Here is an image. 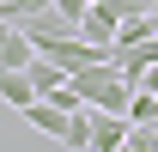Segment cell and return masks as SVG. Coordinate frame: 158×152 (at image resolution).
<instances>
[{"instance_id":"obj_5","label":"cell","mask_w":158,"mask_h":152,"mask_svg":"<svg viewBox=\"0 0 158 152\" xmlns=\"http://www.w3.org/2000/svg\"><path fill=\"white\" fill-rule=\"evenodd\" d=\"M61 146H73V152H91V103H79L73 122H67V140Z\"/></svg>"},{"instance_id":"obj_2","label":"cell","mask_w":158,"mask_h":152,"mask_svg":"<svg viewBox=\"0 0 158 152\" xmlns=\"http://www.w3.org/2000/svg\"><path fill=\"white\" fill-rule=\"evenodd\" d=\"M37 61V43H31V31L12 19H0V67H31Z\"/></svg>"},{"instance_id":"obj_4","label":"cell","mask_w":158,"mask_h":152,"mask_svg":"<svg viewBox=\"0 0 158 152\" xmlns=\"http://www.w3.org/2000/svg\"><path fill=\"white\" fill-rule=\"evenodd\" d=\"M146 37H158V24H152V6H146V12H128V19H122V31H116V49H134V43H146Z\"/></svg>"},{"instance_id":"obj_6","label":"cell","mask_w":158,"mask_h":152,"mask_svg":"<svg viewBox=\"0 0 158 152\" xmlns=\"http://www.w3.org/2000/svg\"><path fill=\"white\" fill-rule=\"evenodd\" d=\"M61 12H73V19H85V6H91V0H55Z\"/></svg>"},{"instance_id":"obj_3","label":"cell","mask_w":158,"mask_h":152,"mask_svg":"<svg viewBox=\"0 0 158 152\" xmlns=\"http://www.w3.org/2000/svg\"><path fill=\"white\" fill-rule=\"evenodd\" d=\"M0 97H6L12 110H24V103H31V97H43V91L31 85V73H24V67H0Z\"/></svg>"},{"instance_id":"obj_1","label":"cell","mask_w":158,"mask_h":152,"mask_svg":"<svg viewBox=\"0 0 158 152\" xmlns=\"http://www.w3.org/2000/svg\"><path fill=\"white\" fill-rule=\"evenodd\" d=\"M19 116H24V122H31L37 134H49V140H67V122H73V110H61L55 97H31Z\"/></svg>"}]
</instances>
